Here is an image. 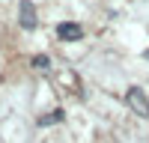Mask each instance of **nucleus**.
<instances>
[{
	"label": "nucleus",
	"instance_id": "obj_3",
	"mask_svg": "<svg viewBox=\"0 0 149 143\" xmlns=\"http://www.w3.org/2000/svg\"><path fill=\"white\" fill-rule=\"evenodd\" d=\"M57 33L60 39H81V27H74V24H60Z\"/></svg>",
	"mask_w": 149,
	"mask_h": 143
},
{
	"label": "nucleus",
	"instance_id": "obj_1",
	"mask_svg": "<svg viewBox=\"0 0 149 143\" xmlns=\"http://www.w3.org/2000/svg\"><path fill=\"white\" fill-rule=\"evenodd\" d=\"M18 12H21V27L24 30H33L36 27V9H33V3H30V0H21Z\"/></svg>",
	"mask_w": 149,
	"mask_h": 143
},
{
	"label": "nucleus",
	"instance_id": "obj_4",
	"mask_svg": "<svg viewBox=\"0 0 149 143\" xmlns=\"http://www.w3.org/2000/svg\"><path fill=\"white\" fill-rule=\"evenodd\" d=\"M33 66H36V69H48V57H36Z\"/></svg>",
	"mask_w": 149,
	"mask_h": 143
},
{
	"label": "nucleus",
	"instance_id": "obj_2",
	"mask_svg": "<svg viewBox=\"0 0 149 143\" xmlns=\"http://www.w3.org/2000/svg\"><path fill=\"white\" fill-rule=\"evenodd\" d=\"M128 101H131V107H137L140 113H149V104L143 101V92L140 90H128Z\"/></svg>",
	"mask_w": 149,
	"mask_h": 143
}]
</instances>
